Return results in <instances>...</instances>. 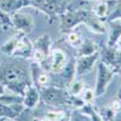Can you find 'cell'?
Listing matches in <instances>:
<instances>
[{
	"mask_svg": "<svg viewBox=\"0 0 121 121\" xmlns=\"http://www.w3.org/2000/svg\"><path fill=\"white\" fill-rule=\"evenodd\" d=\"M99 60V51L92 53V55H87V56H80L78 60L75 62V73L76 76L80 78L85 74H87L91 69H92L97 62Z\"/></svg>",
	"mask_w": 121,
	"mask_h": 121,
	"instance_id": "obj_5",
	"label": "cell"
},
{
	"mask_svg": "<svg viewBox=\"0 0 121 121\" xmlns=\"http://www.w3.org/2000/svg\"><path fill=\"white\" fill-rule=\"evenodd\" d=\"M90 13L86 10H68V12L63 13L60 17V26L65 29H73L80 23H86Z\"/></svg>",
	"mask_w": 121,
	"mask_h": 121,
	"instance_id": "obj_4",
	"label": "cell"
},
{
	"mask_svg": "<svg viewBox=\"0 0 121 121\" xmlns=\"http://www.w3.org/2000/svg\"><path fill=\"white\" fill-rule=\"evenodd\" d=\"M69 121H92L88 114H86L85 112H82L81 109L75 108L70 112V116H69Z\"/></svg>",
	"mask_w": 121,
	"mask_h": 121,
	"instance_id": "obj_18",
	"label": "cell"
},
{
	"mask_svg": "<svg viewBox=\"0 0 121 121\" xmlns=\"http://www.w3.org/2000/svg\"><path fill=\"white\" fill-rule=\"evenodd\" d=\"M17 41H18V38H11L7 43L4 44V46H3V52L9 53V55H13L15 48H16V45H17Z\"/></svg>",
	"mask_w": 121,
	"mask_h": 121,
	"instance_id": "obj_21",
	"label": "cell"
},
{
	"mask_svg": "<svg viewBox=\"0 0 121 121\" xmlns=\"http://www.w3.org/2000/svg\"><path fill=\"white\" fill-rule=\"evenodd\" d=\"M40 102V91L35 85H29L23 95V105L28 109H34Z\"/></svg>",
	"mask_w": 121,
	"mask_h": 121,
	"instance_id": "obj_7",
	"label": "cell"
},
{
	"mask_svg": "<svg viewBox=\"0 0 121 121\" xmlns=\"http://www.w3.org/2000/svg\"><path fill=\"white\" fill-rule=\"evenodd\" d=\"M40 100L48 107L59 108L70 104V92L63 87L57 86H45L39 88Z\"/></svg>",
	"mask_w": 121,
	"mask_h": 121,
	"instance_id": "obj_2",
	"label": "cell"
},
{
	"mask_svg": "<svg viewBox=\"0 0 121 121\" xmlns=\"http://www.w3.org/2000/svg\"><path fill=\"white\" fill-rule=\"evenodd\" d=\"M5 91H6V87H5V85L0 82V96H1V95L5 92Z\"/></svg>",
	"mask_w": 121,
	"mask_h": 121,
	"instance_id": "obj_27",
	"label": "cell"
},
{
	"mask_svg": "<svg viewBox=\"0 0 121 121\" xmlns=\"http://www.w3.org/2000/svg\"><path fill=\"white\" fill-rule=\"evenodd\" d=\"M109 108L113 110V112H115V113H119L120 110H121V102L116 98L115 100H113L112 103H110V105H109Z\"/></svg>",
	"mask_w": 121,
	"mask_h": 121,
	"instance_id": "obj_25",
	"label": "cell"
},
{
	"mask_svg": "<svg viewBox=\"0 0 121 121\" xmlns=\"http://www.w3.org/2000/svg\"><path fill=\"white\" fill-rule=\"evenodd\" d=\"M116 96H117V99L121 102V87L119 88V91H117V93H116Z\"/></svg>",
	"mask_w": 121,
	"mask_h": 121,
	"instance_id": "obj_28",
	"label": "cell"
},
{
	"mask_svg": "<svg viewBox=\"0 0 121 121\" xmlns=\"http://www.w3.org/2000/svg\"><path fill=\"white\" fill-rule=\"evenodd\" d=\"M33 46L30 45V43L26 38L23 39H18L17 41V45H16V48H15V52L13 55H17V56H32L33 55Z\"/></svg>",
	"mask_w": 121,
	"mask_h": 121,
	"instance_id": "obj_12",
	"label": "cell"
},
{
	"mask_svg": "<svg viewBox=\"0 0 121 121\" xmlns=\"http://www.w3.org/2000/svg\"><path fill=\"white\" fill-rule=\"evenodd\" d=\"M80 97L82 98V100L85 103H92L96 96H95V90L92 88H84L82 92L80 93Z\"/></svg>",
	"mask_w": 121,
	"mask_h": 121,
	"instance_id": "obj_23",
	"label": "cell"
},
{
	"mask_svg": "<svg viewBox=\"0 0 121 121\" xmlns=\"http://www.w3.org/2000/svg\"><path fill=\"white\" fill-rule=\"evenodd\" d=\"M22 0H0V10L3 12H13L22 7Z\"/></svg>",
	"mask_w": 121,
	"mask_h": 121,
	"instance_id": "obj_14",
	"label": "cell"
},
{
	"mask_svg": "<svg viewBox=\"0 0 121 121\" xmlns=\"http://www.w3.org/2000/svg\"><path fill=\"white\" fill-rule=\"evenodd\" d=\"M80 109H81L82 112H85L86 114H88L92 121H105L104 117H103V115L99 114V113L97 112L92 103H86L82 108H80Z\"/></svg>",
	"mask_w": 121,
	"mask_h": 121,
	"instance_id": "obj_17",
	"label": "cell"
},
{
	"mask_svg": "<svg viewBox=\"0 0 121 121\" xmlns=\"http://www.w3.org/2000/svg\"><path fill=\"white\" fill-rule=\"evenodd\" d=\"M12 26L23 33H30L34 29V19L30 15L23 12H15L11 16Z\"/></svg>",
	"mask_w": 121,
	"mask_h": 121,
	"instance_id": "obj_6",
	"label": "cell"
},
{
	"mask_svg": "<svg viewBox=\"0 0 121 121\" xmlns=\"http://www.w3.org/2000/svg\"><path fill=\"white\" fill-rule=\"evenodd\" d=\"M0 82L5 86L16 82H30V73L27 68L18 62H9L0 65Z\"/></svg>",
	"mask_w": 121,
	"mask_h": 121,
	"instance_id": "obj_1",
	"label": "cell"
},
{
	"mask_svg": "<svg viewBox=\"0 0 121 121\" xmlns=\"http://www.w3.org/2000/svg\"><path fill=\"white\" fill-rule=\"evenodd\" d=\"M116 56H117V51L115 50V47H110L107 46L104 47V50L102 52H99V58H102L100 60L109 65L114 72H115V65H116Z\"/></svg>",
	"mask_w": 121,
	"mask_h": 121,
	"instance_id": "obj_11",
	"label": "cell"
},
{
	"mask_svg": "<svg viewBox=\"0 0 121 121\" xmlns=\"http://www.w3.org/2000/svg\"><path fill=\"white\" fill-rule=\"evenodd\" d=\"M4 121H18L16 117H6V119H4Z\"/></svg>",
	"mask_w": 121,
	"mask_h": 121,
	"instance_id": "obj_29",
	"label": "cell"
},
{
	"mask_svg": "<svg viewBox=\"0 0 121 121\" xmlns=\"http://www.w3.org/2000/svg\"><path fill=\"white\" fill-rule=\"evenodd\" d=\"M58 76L64 85H70L76 78V73H75V62L70 60L65 64V67L58 73Z\"/></svg>",
	"mask_w": 121,
	"mask_h": 121,
	"instance_id": "obj_10",
	"label": "cell"
},
{
	"mask_svg": "<svg viewBox=\"0 0 121 121\" xmlns=\"http://www.w3.org/2000/svg\"><path fill=\"white\" fill-rule=\"evenodd\" d=\"M115 19H121V1H119L114 10H113V12H110L107 18H105V21L107 22H112V21H115Z\"/></svg>",
	"mask_w": 121,
	"mask_h": 121,
	"instance_id": "obj_22",
	"label": "cell"
},
{
	"mask_svg": "<svg viewBox=\"0 0 121 121\" xmlns=\"http://www.w3.org/2000/svg\"><path fill=\"white\" fill-rule=\"evenodd\" d=\"M68 63V56L64 51L56 48L51 52V70L58 74Z\"/></svg>",
	"mask_w": 121,
	"mask_h": 121,
	"instance_id": "obj_8",
	"label": "cell"
},
{
	"mask_svg": "<svg viewBox=\"0 0 121 121\" xmlns=\"http://www.w3.org/2000/svg\"><path fill=\"white\" fill-rule=\"evenodd\" d=\"M67 40H68V43L70 44V45H73V46H80L81 45V43H82V39H81V36H80L78 33H69L68 35H67Z\"/></svg>",
	"mask_w": 121,
	"mask_h": 121,
	"instance_id": "obj_24",
	"label": "cell"
},
{
	"mask_svg": "<svg viewBox=\"0 0 121 121\" xmlns=\"http://www.w3.org/2000/svg\"><path fill=\"white\" fill-rule=\"evenodd\" d=\"M116 46H119V48H121V38L119 39V41H117V45Z\"/></svg>",
	"mask_w": 121,
	"mask_h": 121,
	"instance_id": "obj_30",
	"label": "cell"
},
{
	"mask_svg": "<svg viewBox=\"0 0 121 121\" xmlns=\"http://www.w3.org/2000/svg\"><path fill=\"white\" fill-rule=\"evenodd\" d=\"M0 102L4 103V104H6V105L19 104V103H23V96L6 90L5 92L0 96Z\"/></svg>",
	"mask_w": 121,
	"mask_h": 121,
	"instance_id": "obj_13",
	"label": "cell"
},
{
	"mask_svg": "<svg viewBox=\"0 0 121 121\" xmlns=\"http://www.w3.org/2000/svg\"><path fill=\"white\" fill-rule=\"evenodd\" d=\"M108 23L110 26V29H109V38H108L107 46L115 47L117 45L119 39L121 38V19H115V21L108 22Z\"/></svg>",
	"mask_w": 121,
	"mask_h": 121,
	"instance_id": "obj_9",
	"label": "cell"
},
{
	"mask_svg": "<svg viewBox=\"0 0 121 121\" xmlns=\"http://www.w3.org/2000/svg\"><path fill=\"white\" fill-rule=\"evenodd\" d=\"M0 117H3V119H6V117H17V115L15 114V112L12 110V108L10 105H6V104L0 102Z\"/></svg>",
	"mask_w": 121,
	"mask_h": 121,
	"instance_id": "obj_19",
	"label": "cell"
},
{
	"mask_svg": "<svg viewBox=\"0 0 121 121\" xmlns=\"http://www.w3.org/2000/svg\"><path fill=\"white\" fill-rule=\"evenodd\" d=\"M0 121H4V119H3V117H0Z\"/></svg>",
	"mask_w": 121,
	"mask_h": 121,
	"instance_id": "obj_32",
	"label": "cell"
},
{
	"mask_svg": "<svg viewBox=\"0 0 121 121\" xmlns=\"http://www.w3.org/2000/svg\"><path fill=\"white\" fill-rule=\"evenodd\" d=\"M0 26H1V18H0Z\"/></svg>",
	"mask_w": 121,
	"mask_h": 121,
	"instance_id": "obj_33",
	"label": "cell"
},
{
	"mask_svg": "<svg viewBox=\"0 0 121 121\" xmlns=\"http://www.w3.org/2000/svg\"><path fill=\"white\" fill-rule=\"evenodd\" d=\"M93 15L98 18H105L109 15V3L105 0H98L93 7Z\"/></svg>",
	"mask_w": 121,
	"mask_h": 121,
	"instance_id": "obj_15",
	"label": "cell"
},
{
	"mask_svg": "<svg viewBox=\"0 0 121 121\" xmlns=\"http://www.w3.org/2000/svg\"><path fill=\"white\" fill-rule=\"evenodd\" d=\"M115 72L109 65L104 64L102 60L97 62V76H96V87H95V96L102 97L108 90L109 84L114 79Z\"/></svg>",
	"mask_w": 121,
	"mask_h": 121,
	"instance_id": "obj_3",
	"label": "cell"
},
{
	"mask_svg": "<svg viewBox=\"0 0 121 121\" xmlns=\"http://www.w3.org/2000/svg\"><path fill=\"white\" fill-rule=\"evenodd\" d=\"M84 88H85L84 82L75 79L74 81L70 84V95H73V96H80V93L82 92Z\"/></svg>",
	"mask_w": 121,
	"mask_h": 121,
	"instance_id": "obj_20",
	"label": "cell"
},
{
	"mask_svg": "<svg viewBox=\"0 0 121 121\" xmlns=\"http://www.w3.org/2000/svg\"><path fill=\"white\" fill-rule=\"evenodd\" d=\"M115 116H116V113H115V112H113V110L108 107V108L105 109V114H104V116H103V117H107L108 120L112 121V120H114V119H115Z\"/></svg>",
	"mask_w": 121,
	"mask_h": 121,
	"instance_id": "obj_26",
	"label": "cell"
},
{
	"mask_svg": "<svg viewBox=\"0 0 121 121\" xmlns=\"http://www.w3.org/2000/svg\"><path fill=\"white\" fill-rule=\"evenodd\" d=\"M32 121H40V119H36V117H34V119H33Z\"/></svg>",
	"mask_w": 121,
	"mask_h": 121,
	"instance_id": "obj_31",
	"label": "cell"
},
{
	"mask_svg": "<svg viewBox=\"0 0 121 121\" xmlns=\"http://www.w3.org/2000/svg\"><path fill=\"white\" fill-rule=\"evenodd\" d=\"M98 51L97 45L91 41V40H86V41H82L81 45L79 46V56H87V55H92L95 52Z\"/></svg>",
	"mask_w": 121,
	"mask_h": 121,
	"instance_id": "obj_16",
	"label": "cell"
}]
</instances>
